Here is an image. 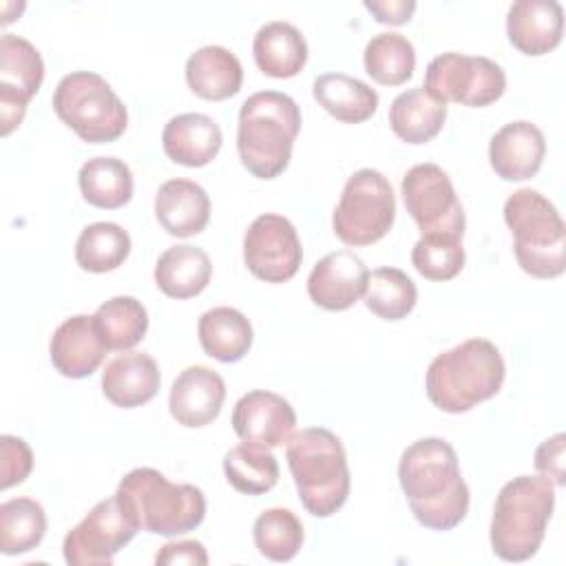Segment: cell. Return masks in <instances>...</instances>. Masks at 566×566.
<instances>
[{
    "mask_svg": "<svg viewBox=\"0 0 566 566\" xmlns=\"http://www.w3.org/2000/svg\"><path fill=\"white\" fill-rule=\"evenodd\" d=\"M447 104L433 99L422 86L400 93L389 106V126L407 144H427L444 126Z\"/></svg>",
    "mask_w": 566,
    "mask_h": 566,
    "instance_id": "29",
    "label": "cell"
},
{
    "mask_svg": "<svg viewBox=\"0 0 566 566\" xmlns=\"http://www.w3.org/2000/svg\"><path fill=\"white\" fill-rule=\"evenodd\" d=\"M157 564H190V566H206L208 553L201 542L184 539V542H168L155 557Z\"/></svg>",
    "mask_w": 566,
    "mask_h": 566,
    "instance_id": "41",
    "label": "cell"
},
{
    "mask_svg": "<svg viewBox=\"0 0 566 566\" xmlns=\"http://www.w3.org/2000/svg\"><path fill=\"white\" fill-rule=\"evenodd\" d=\"M369 270L365 261L352 250H336L325 254L307 276V294L314 305L343 312L349 310L367 290Z\"/></svg>",
    "mask_w": 566,
    "mask_h": 566,
    "instance_id": "16",
    "label": "cell"
},
{
    "mask_svg": "<svg viewBox=\"0 0 566 566\" xmlns=\"http://www.w3.org/2000/svg\"><path fill=\"white\" fill-rule=\"evenodd\" d=\"M256 551L270 562H290L303 546V524L290 509H268L252 526Z\"/></svg>",
    "mask_w": 566,
    "mask_h": 566,
    "instance_id": "37",
    "label": "cell"
},
{
    "mask_svg": "<svg viewBox=\"0 0 566 566\" xmlns=\"http://www.w3.org/2000/svg\"><path fill=\"white\" fill-rule=\"evenodd\" d=\"M398 480L413 517L431 531H451L469 513V486L453 447L442 438L411 442L398 462Z\"/></svg>",
    "mask_w": 566,
    "mask_h": 566,
    "instance_id": "1",
    "label": "cell"
},
{
    "mask_svg": "<svg viewBox=\"0 0 566 566\" xmlns=\"http://www.w3.org/2000/svg\"><path fill=\"white\" fill-rule=\"evenodd\" d=\"M298 500L314 517L334 515L349 495V467L340 438L325 427H307L290 436L285 449Z\"/></svg>",
    "mask_w": 566,
    "mask_h": 566,
    "instance_id": "4",
    "label": "cell"
},
{
    "mask_svg": "<svg viewBox=\"0 0 566 566\" xmlns=\"http://www.w3.org/2000/svg\"><path fill=\"white\" fill-rule=\"evenodd\" d=\"M0 486L2 491L20 484L33 469V453L22 438L4 433L0 438Z\"/></svg>",
    "mask_w": 566,
    "mask_h": 566,
    "instance_id": "39",
    "label": "cell"
},
{
    "mask_svg": "<svg viewBox=\"0 0 566 566\" xmlns=\"http://www.w3.org/2000/svg\"><path fill=\"white\" fill-rule=\"evenodd\" d=\"M130 254L128 232L111 221L86 226L75 241V261L82 270L104 274L117 270Z\"/></svg>",
    "mask_w": 566,
    "mask_h": 566,
    "instance_id": "32",
    "label": "cell"
},
{
    "mask_svg": "<svg viewBox=\"0 0 566 566\" xmlns=\"http://www.w3.org/2000/svg\"><path fill=\"white\" fill-rule=\"evenodd\" d=\"M155 217L168 234L186 239L208 226L210 199L197 181L168 179L155 195Z\"/></svg>",
    "mask_w": 566,
    "mask_h": 566,
    "instance_id": "23",
    "label": "cell"
},
{
    "mask_svg": "<svg viewBox=\"0 0 566 566\" xmlns=\"http://www.w3.org/2000/svg\"><path fill=\"white\" fill-rule=\"evenodd\" d=\"M186 82L190 91L201 99L221 102L241 91L243 69L232 51L226 46L208 44L188 57Z\"/></svg>",
    "mask_w": 566,
    "mask_h": 566,
    "instance_id": "24",
    "label": "cell"
},
{
    "mask_svg": "<svg viewBox=\"0 0 566 566\" xmlns=\"http://www.w3.org/2000/svg\"><path fill=\"white\" fill-rule=\"evenodd\" d=\"M212 276L208 254L190 243L172 245L155 263V283L170 298H192L201 294Z\"/></svg>",
    "mask_w": 566,
    "mask_h": 566,
    "instance_id": "26",
    "label": "cell"
},
{
    "mask_svg": "<svg viewBox=\"0 0 566 566\" xmlns=\"http://www.w3.org/2000/svg\"><path fill=\"white\" fill-rule=\"evenodd\" d=\"M42 80L44 62L40 51L29 40L4 33L0 40V124L4 137L22 124Z\"/></svg>",
    "mask_w": 566,
    "mask_h": 566,
    "instance_id": "14",
    "label": "cell"
},
{
    "mask_svg": "<svg viewBox=\"0 0 566 566\" xmlns=\"http://www.w3.org/2000/svg\"><path fill=\"white\" fill-rule=\"evenodd\" d=\"M517 265L535 279H557L566 270V228L555 203L539 190L520 188L504 203Z\"/></svg>",
    "mask_w": 566,
    "mask_h": 566,
    "instance_id": "7",
    "label": "cell"
},
{
    "mask_svg": "<svg viewBox=\"0 0 566 566\" xmlns=\"http://www.w3.org/2000/svg\"><path fill=\"white\" fill-rule=\"evenodd\" d=\"M256 66L276 80H287L301 73L307 62V42L303 33L283 20L265 22L252 42Z\"/></svg>",
    "mask_w": 566,
    "mask_h": 566,
    "instance_id": "25",
    "label": "cell"
},
{
    "mask_svg": "<svg viewBox=\"0 0 566 566\" xmlns=\"http://www.w3.org/2000/svg\"><path fill=\"white\" fill-rule=\"evenodd\" d=\"M422 88L442 104L455 102L480 108L497 102L504 95L506 75L497 62L484 55L449 51L429 62Z\"/></svg>",
    "mask_w": 566,
    "mask_h": 566,
    "instance_id": "10",
    "label": "cell"
},
{
    "mask_svg": "<svg viewBox=\"0 0 566 566\" xmlns=\"http://www.w3.org/2000/svg\"><path fill=\"white\" fill-rule=\"evenodd\" d=\"M564 433L546 438L535 451V469L555 486H564Z\"/></svg>",
    "mask_w": 566,
    "mask_h": 566,
    "instance_id": "40",
    "label": "cell"
},
{
    "mask_svg": "<svg viewBox=\"0 0 566 566\" xmlns=\"http://www.w3.org/2000/svg\"><path fill=\"white\" fill-rule=\"evenodd\" d=\"M106 345L99 338L93 316L75 314L64 318L49 343V354L55 371L64 378L91 376L106 356Z\"/></svg>",
    "mask_w": 566,
    "mask_h": 566,
    "instance_id": "19",
    "label": "cell"
},
{
    "mask_svg": "<svg viewBox=\"0 0 566 566\" xmlns=\"http://www.w3.org/2000/svg\"><path fill=\"white\" fill-rule=\"evenodd\" d=\"M555 509V484L546 475H517L509 480L493 504L489 539L504 562L531 559L546 535Z\"/></svg>",
    "mask_w": 566,
    "mask_h": 566,
    "instance_id": "5",
    "label": "cell"
},
{
    "mask_svg": "<svg viewBox=\"0 0 566 566\" xmlns=\"http://www.w3.org/2000/svg\"><path fill=\"white\" fill-rule=\"evenodd\" d=\"M243 261L248 270L265 283L290 281L303 261L294 223L281 214H259L245 230Z\"/></svg>",
    "mask_w": 566,
    "mask_h": 566,
    "instance_id": "13",
    "label": "cell"
},
{
    "mask_svg": "<svg viewBox=\"0 0 566 566\" xmlns=\"http://www.w3.org/2000/svg\"><path fill=\"white\" fill-rule=\"evenodd\" d=\"M77 184L84 201L104 210L122 208L133 197V172L117 157H93L84 161Z\"/></svg>",
    "mask_w": 566,
    "mask_h": 566,
    "instance_id": "30",
    "label": "cell"
},
{
    "mask_svg": "<svg viewBox=\"0 0 566 566\" xmlns=\"http://www.w3.org/2000/svg\"><path fill=\"white\" fill-rule=\"evenodd\" d=\"M122 506L153 535L175 537L195 531L206 517L203 491L195 484H172L150 467L128 471L115 491Z\"/></svg>",
    "mask_w": 566,
    "mask_h": 566,
    "instance_id": "6",
    "label": "cell"
},
{
    "mask_svg": "<svg viewBox=\"0 0 566 566\" xmlns=\"http://www.w3.org/2000/svg\"><path fill=\"white\" fill-rule=\"evenodd\" d=\"M223 144L219 124L203 113H181L164 126L161 146L168 159L188 168L210 164Z\"/></svg>",
    "mask_w": 566,
    "mask_h": 566,
    "instance_id": "22",
    "label": "cell"
},
{
    "mask_svg": "<svg viewBox=\"0 0 566 566\" xmlns=\"http://www.w3.org/2000/svg\"><path fill=\"white\" fill-rule=\"evenodd\" d=\"M402 201L422 234H464V208L451 177L436 164H416L402 177Z\"/></svg>",
    "mask_w": 566,
    "mask_h": 566,
    "instance_id": "12",
    "label": "cell"
},
{
    "mask_svg": "<svg viewBox=\"0 0 566 566\" xmlns=\"http://www.w3.org/2000/svg\"><path fill=\"white\" fill-rule=\"evenodd\" d=\"M296 427L294 407L279 394L252 389L232 409V429L243 444L274 449L290 440Z\"/></svg>",
    "mask_w": 566,
    "mask_h": 566,
    "instance_id": "15",
    "label": "cell"
},
{
    "mask_svg": "<svg viewBox=\"0 0 566 566\" xmlns=\"http://www.w3.org/2000/svg\"><path fill=\"white\" fill-rule=\"evenodd\" d=\"M102 343L111 352L135 347L148 329V312L135 296H113L93 314Z\"/></svg>",
    "mask_w": 566,
    "mask_h": 566,
    "instance_id": "31",
    "label": "cell"
},
{
    "mask_svg": "<svg viewBox=\"0 0 566 566\" xmlns=\"http://www.w3.org/2000/svg\"><path fill=\"white\" fill-rule=\"evenodd\" d=\"M55 115L86 144H108L124 135L128 113L111 84L93 71L64 75L53 91Z\"/></svg>",
    "mask_w": 566,
    "mask_h": 566,
    "instance_id": "8",
    "label": "cell"
},
{
    "mask_svg": "<svg viewBox=\"0 0 566 566\" xmlns=\"http://www.w3.org/2000/svg\"><path fill=\"white\" fill-rule=\"evenodd\" d=\"M418 301L416 283L400 268H376L369 272L365 305L385 321L405 318Z\"/></svg>",
    "mask_w": 566,
    "mask_h": 566,
    "instance_id": "36",
    "label": "cell"
},
{
    "mask_svg": "<svg viewBox=\"0 0 566 566\" xmlns=\"http://www.w3.org/2000/svg\"><path fill=\"white\" fill-rule=\"evenodd\" d=\"M314 99L338 122H367L378 108V93L363 80L345 73H323L312 84Z\"/></svg>",
    "mask_w": 566,
    "mask_h": 566,
    "instance_id": "27",
    "label": "cell"
},
{
    "mask_svg": "<svg viewBox=\"0 0 566 566\" xmlns=\"http://www.w3.org/2000/svg\"><path fill=\"white\" fill-rule=\"evenodd\" d=\"M161 374L153 356L144 352H124L106 363L102 371V391L115 407L133 409L155 398Z\"/></svg>",
    "mask_w": 566,
    "mask_h": 566,
    "instance_id": "21",
    "label": "cell"
},
{
    "mask_svg": "<svg viewBox=\"0 0 566 566\" xmlns=\"http://www.w3.org/2000/svg\"><path fill=\"white\" fill-rule=\"evenodd\" d=\"M504 376L500 349L486 338H467L429 363L424 391L440 411L464 413L493 398L502 389Z\"/></svg>",
    "mask_w": 566,
    "mask_h": 566,
    "instance_id": "2",
    "label": "cell"
},
{
    "mask_svg": "<svg viewBox=\"0 0 566 566\" xmlns=\"http://www.w3.org/2000/svg\"><path fill=\"white\" fill-rule=\"evenodd\" d=\"M365 9L376 18L380 24H405L411 20L416 11L413 0H365Z\"/></svg>",
    "mask_w": 566,
    "mask_h": 566,
    "instance_id": "42",
    "label": "cell"
},
{
    "mask_svg": "<svg viewBox=\"0 0 566 566\" xmlns=\"http://www.w3.org/2000/svg\"><path fill=\"white\" fill-rule=\"evenodd\" d=\"M546 155L544 133L526 122L504 124L489 144V161L504 181H524L537 175Z\"/></svg>",
    "mask_w": 566,
    "mask_h": 566,
    "instance_id": "18",
    "label": "cell"
},
{
    "mask_svg": "<svg viewBox=\"0 0 566 566\" xmlns=\"http://www.w3.org/2000/svg\"><path fill=\"white\" fill-rule=\"evenodd\" d=\"M411 263L429 281H451L464 268L462 239L453 234H422L413 250Z\"/></svg>",
    "mask_w": 566,
    "mask_h": 566,
    "instance_id": "38",
    "label": "cell"
},
{
    "mask_svg": "<svg viewBox=\"0 0 566 566\" xmlns=\"http://www.w3.org/2000/svg\"><path fill=\"white\" fill-rule=\"evenodd\" d=\"M199 343L210 358L221 363L241 360L252 347V325L234 307L219 305L201 314L197 325Z\"/></svg>",
    "mask_w": 566,
    "mask_h": 566,
    "instance_id": "28",
    "label": "cell"
},
{
    "mask_svg": "<svg viewBox=\"0 0 566 566\" xmlns=\"http://www.w3.org/2000/svg\"><path fill=\"white\" fill-rule=\"evenodd\" d=\"M301 130L298 104L279 91L250 95L239 111L237 150L241 164L259 179L279 177L292 157Z\"/></svg>",
    "mask_w": 566,
    "mask_h": 566,
    "instance_id": "3",
    "label": "cell"
},
{
    "mask_svg": "<svg viewBox=\"0 0 566 566\" xmlns=\"http://www.w3.org/2000/svg\"><path fill=\"white\" fill-rule=\"evenodd\" d=\"M223 400V378L206 365H190L175 378L168 396V407L170 416L181 427L197 429L210 424L219 416Z\"/></svg>",
    "mask_w": 566,
    "mask_h": 566,
    "instance_id": "17",
    "label": "cell"
},
{
    "mask_svg": "<svg viewBox=\"0 0 566 566\" xmlns=\"http://www.w3.org/2000/svg\"><path fill=\"white\" fill-rule=\"evenodd\" d=\"M564 33V9L557 0H517L506 13L509 42L524 55H546Z\"/></svg>",
    "mask_w": 566,
    "mask_h": 566,
    "instance_id": "20",
    "label": "cell"
},
{
    "mask_svg": "<svg viewBox=\"0 0 566 566\" xmlns=\"http://www.w3.org/2000/svg\"><path fill=\"white\" fill-rule=\"evenodd\" d=\"M137 520L122 506L117 495L97 502L62 544L71 566H108L113 557L137 535Z\"/></svg>",
    "mask_w": 566,
    "mask_h": 566,
    "instance_id": "11",
    "label": "cell"
},
{
    "mask_svg": "<svg viewBox=\"0 0 566 566\" xmlns=\"http://www.w3.org/2000/svg\"><path fill=\"white\" fill-rule=\"evenodd\" d=\"M363 64L374 82L382 86H400L413 75L416 51L405 35L385 31L365 44Z\"/></svg>",
    "mask_w": 566,
    "mask_h": 566,
    "instance_id": "33",
    "label": "cell"
},
{
    "mask_svg": "<svg viewBox=\"0 0 566 566\" xmlns=\"http://www.w3.org/2000/svg\"><path fill=\"white\" fill-rule=\"evenodd\" d=\"M396 197L389 179L374 168L356 170L343 186L332 228L345 245H371L394 226Z\"/></svg>",
    "mask_w": 566,
    "mask_h": 566,
    "instance_id": "9",
    "label": "cell"
},
{
    "mask_svg": "<svg viewBox=\"0 0 566 566\" xmlns=\"http://www.w3.org/2000/svg\"><path fill=\"white\" fill-rule=\"evenodd\" d=\"M223 473L234 491L245 495H261L276 486L279 462L270 449L239 444L223 455Z\"/></svg>",
    "mask_w": 566,
    "mask_h": 566,
    "instance_id": "35",
    "label": "cell"
},
{
    "mask_svg": "<svg viewBox=\"0 0 566 566\" xmlns=\"http://www.w3.org/2000/svg\"><path fill=\"white\" fill-rule=\"evenodd\" d=\"M46 533V513L31 497H13L0 504V551L22 555L33 551Z\"/></svg>",
    "mask_w": 566,
    "mask_h": 566,
    "instance_id": "34",
    "label": "cell"
}]
</instances>
